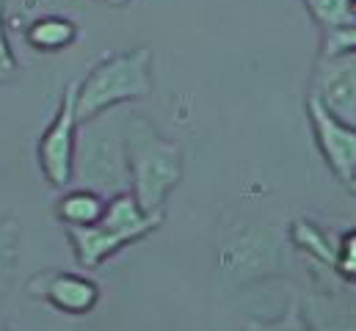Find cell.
<instances>
[{
  "instance_id": "obj_12",
  "label": "cell",
  "mask_w": 356,
  "mask_h": 331,
  "mask_svg": "<svg viewBox=\"0 0 356 331\" xmlns=\"http://www.w3.org/2000/svg\"><path fill=\"white\" fill-rule=\"evenodd\" d=\"M25 39L39 53H61V50H67L70 45L78 42V25L72 19L56 17V14L39 17V19H33L28 25Z\"/></svg>"
},
{
  "instance_id": "obj_16",
  "label": "cell",
  "mask_w": 356,
  "mask_h": 331,
  "mask_svg": "<svg viewBox=\"0 0 356 331\" xmlns=\"http://www.w3.org/2000/svg\"><path fill=\"white\" fill-rule=\"evenodd\" d=\"M243 331H312V329H309V321L304 315L301 301H290L279 318H273V321L252 318V321L243 323Z\"/></svg>"
},
{
  "instance_id": "obj_2",
  "label": "cell",
  "mask_w": 356,
  "mask_h": 331,
  "mask_svg": "<svg viewBox=\"0 0 356 331\" xmlns=\"http://www.w3.org/2000/svg\"><path fill=\"white\" fill-rule=\"evenodd\" d=\"M127 111H108L97 119L81 122L75 147L72 188H89L105 199L130 191V161L124 138Z\"/></svg>"
},
{
  "instance_id": "obj_19",
  "label": "cell",
  "mask_w": 356,
  "mask_h": 331,
  "mask_svg": "<svg viewBox=\"0 0 356 331\" xmlns=\"http://www.w3.org/2000/svg\"><path fill=\"white\" fill-rule=\"evenodd\" d=\"M346 50H356V25L343 28V31H332L323 36L321 53H346Z\"/></svg>"
},
{
  "instance_id": "obj_7",
  "label": "cell",
  "mask_w": 356,
  "mask_h": 331,
  "mask_svg": "<svg viewBox=\"0 0 356 331\" xmlns=\"http://www.w3.org/2000/svg\"><path fill=\"white\" fill-rule=\"evenodd\" d=\"M307 116L326 166L337 179L348 185L351 179H356V124L337 119L312 94L307 97Z\"/></svg>"
},
{
  "instance_id": "obj_6",
  "label": "cell",
  "mask_w": 356,
  "mask_h": 331,
  "mask_svg": "<svg viewBox=\"0 0 356 331\" xmlns=\"http://www.w3.org/2000/svg\"><path fill=\"white\" fill-rule=\"evenodd\" d=\"M309 94L337 119L356 124V50L321 53L312 70Z\"/></svg>"
},
{
  "instance_id": "obj_4",
  "label": "cell",
  "mask_w": 356,
  "mask_h": 331,
  "mask_svg": "<svg viewBox=\"0 0 356 331\" xmlns=\"http://www.w3.org/2000/svg\"><path fill=\"white\" fill-rule=\"evenodd\" d=\"M163 224V213H149L133 196V191L111 196L105 204V216L94 227L67 229V238L75 248V259L81 268H99L113 254L136 241H144Z\"/></svg>"
},
{
  "instance_id": "obj_17",
  "label": "cell",
  "mask_w": 356,
  "mask_h": 331,
  "mask_svg": "<svg viewBox=\"0 0 356 331\" xmlns=\"http://www.w3.org/2000/svg\"><path fill=\"white\" fill-rule=\"evenodd\" d=\"M334 273L343 282L356 284V229H348L337 241V271Z\"/></svg>"
},
{
  "instance_id": "obj_5",
  "label": "cell",
  "mask_w": 356,
  "mask_h": 331,
  "mask_svg": "<svg viewBox=\"0 0 356 331\" xmlns=\"http://www.w3.org/2000/svg\"><path fill=\"white\" fill-rule=\"evenodd\" d=\"M78 130H81V116H78V83H70L61 94L58 111L53 122L44 127L39 138V166L42 177L61 191L72 188V174H75V147H78Z\"/></svg>"
},
{
  "instance_id": "obj_14",
  "label": "cell",
  "mask_w": 356,
  "mask_h": 331,
  "mask_svg": "<svg viewBox=\"0 0 356 331\" xmlns=\"http://www.w3.org/2000/svg\"><path fill=\"white\" fill-rule=\"evenodd\" d=\"M293 243L304 248L309 257H315L318 262H323L329 271H337V241H332L329 235H323L315 224L309 221H296L293 224Z\"/></svg>"
},
{
  "instance_id": "obj_18",
  "label": "cell",
  "mask_w": 356,
  "mask_h": 331,
  "mask_svg": "<svg viewBox=\"0 0 356 331\" xmlns=\"http://www.w3.org/2000/svg\"><path fill=\"white\" fill-rule=\"evenodd\" d=\"M17 72H19V64H17V56L6 33V14H3V0H0V86L17 81Z\"/></svg>"
},
{
  "instance_id": "obj_21",
  "label": "cell",
  "mask_w": 356,
  "mask_h": 331,
  "mask_svg": "<svg viewBox=\"0 0 356 331\" xmlns=\"http://www.w3.org/2000/svg\"><path fill=\"white\" fill-rule=\"evenodd\" d=\"M348 188H351V193L356 196V179H351V182H348Z\"/></svg>"
},
{
  "instance_id": "obj_1",
  "label": "cell",
  "mask_w": 356,
  "mask_h": 331,
  "mask_svg": "<svg viewBox=\"0 0 356 331\" xmlns=\"http://www.w3.org/2000/svg\"><path fill=\"white\" fill-rule=\"evenodd\" d=\"M130 191L149 213H163L169 193L182 179V150L169 141L144 113L127 111L124 119Z\"/></svg>"
},
{
  "instance_id": "obj_11",
  "label": "cell",
  "mask_w": 356,
  "mask_h": 331,
  "mask_svg": "<svg viewBox=\"0 0 356 331\" xmlns=\"http://www.w3.org/2000/svg\"><path fill=\"white\" fill-rule=\"evenodd\" d=\"M105 204L108 199L97 191L89 188H70L58 204H56V216L67 229H78V227H94L102 221L105 216Z\"/></svg>"
},
{
  "instance_id": "obj_8",
  "label": "cell",
  "mask_w": 356,
  "mask_h": 331,
  "mask_svg": "<svg viewBox=\"0 0 356 331\" xmlns=\"http://www.w3.org/2000/svg\"><path fill=\"white\" fill-rule=\"evenodd\" d=\"M28 293L50 307H56L64 315L83 318L94 312L99 304V287L97 282L83 273L70 271H42L28 282Z\"/></svg>"
},
{
  "instance_id": "obj_13",
  "label": "cell",
  "mask_w": 356,
  "mask_h": 331,
  "mask_svg": "<svg viewBox=\"0 0 356 331\" xmlns=\"http://www.w3.org/2000/svg\"><path fill=\"white\" fill-rule=\"evenodd\" d=\"M22 232L14 216H0V304L11 296L19 271Z\"/></svg>"
},
{
  "instance_id": "obj_10",
  "label": "cell",
  "mask_w": 356,
  "mask_h": 331,
  "mask_svg": "<svg viewBox=\"0 0 356 331\" xmlns=\"http://www.w3.org/2000/svg\"><path fill=\"white\" fill-rule=\"evenodd\" d=\"M312 331H356V298L348 296H307L301 301Z\"/></svg>"
},
{
  "instance_id": "obj_15",
  "label": "cell",
  "mask_w": 356,
  "mask_h": 331,
  "mask_svg": "<svg viewBox=\"0 0 356 331\" xmlns=\"http://www.w3.org/2000/svg\"><path fill=\"white\" fill-rule=\"evenodd\" d=\"M304 6L309 11V17L323 28V33L356 25L354 0H304Z\"/></svg>"
},
{
  "instance_id": "obj_20",
  "label": "cell",
  "mask_w": 356,
  "mask_h": 331,
  "mask_svg": "<svg viewBox=\"0 0 356 331\" xmlns=\"http://www.w3.org/2000/svg\"><path fill=\"white\" fill-rule=\"evenodd\" d=\"M105 3H111V6H113V8H124V6H127V3H130V0H105Z\"/></svg>"
},
{
  "instance_id": "obj_3",
  "label": "cell",
  "mask_w": 356,
  "mask_h": 331,
  "mask_svg": "<svg viewBox=\"0 0 356 331\" xmlns=\"http://www.w3.org/2000/svg\"><path fill=\"white\" fill-rule=\"evenodd\" d=\"M152 94V50L136 47L102 58L83 81H78V116L97 119L127 102Z\"/></svg>"
},
{
  "instance_id": "obj_9",
  "label": "cell",
  "mask_w": 356,
  "mask_h": 331,
  "mask_svg": "<svg viewBox=\"0 0 356 331\" xmlns=\"http://www.w3.org/2000/svg\"><path fill=\"white\" fill-rule=\"evenodd\" d=\"M221 265L238 279H263L282 271V248L270 235H246L221 251Z\"/></svg>"
},
{
  "instance_id": "obj_23",
  "label": "cell",
  "mask_w": 356,
  "mask_h": 331,
  "mask_svg": "<svg viewBox=\"0 0 356 331\" xmlns=\"http://www.w3.org/2000/svg\"><path fill=\"white\" fill-rule=\"evenodd\" d=\"M354 3H356V0H354Z\"/></svg>"
},
{
  "instance_id": "obj_22",
  "label": "cell",
  "mask_w": 356,
  "mask_h": 331,
  "mask_svg": "<svg viewBox=\"0 0 356 331\" xmlns=\"http://www.w3.org/2000/svg\"><path fill=\"white\" fill-rule=\"evenodd\" d=\"M0 331H11V329H8V326H6V323H3V321H0Z\"/></svg>"
}]
</instances>
